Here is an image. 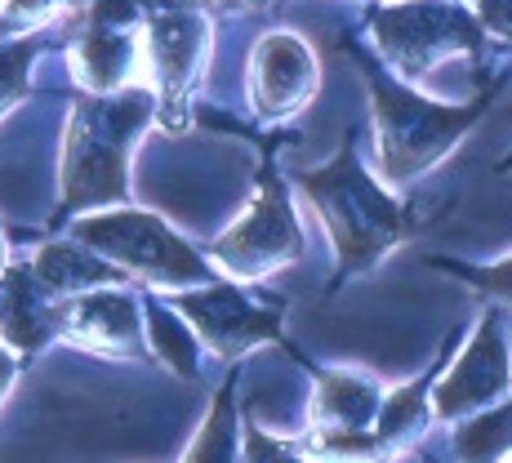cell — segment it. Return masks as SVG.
Here are the masks:
<instances>
[{
    "label": "cell",
    "mask_w": 512,
    "mask_h": 463,
    "mask_svg": "<svg viewBox=\"0 0 512 463\" xmlns=\"http://www.w3.org/2000/svg\"><path fill=\"white\" fill-rule=\"evenodd\" d=\"M67 321H72V334L112 348V343H125L134 334V303L121 299V294H98V299L72 303Z\"/></svg>",
    "instance_id": "13"
},
{
    "label": "cell",
    "mask_w": 512,
    "mask_h": 463,
    "mask_svg": "<svg viewBox=\"0 0 512 463\" xmlns=\"http://www.w3.org/2000/svg\"><path fill=\"white\" fill-rule=\"evenodd\" d=\"M130 63H134L130 36L107 32L103 23H94V32L76 49V72H81V81L90 85V90H116V85L130 76Z\"/></svg>",
    "instance_id": "11"
},
{
    "label": "cell",
    "mask_w": 512,
    "mask_h": 463,
    "mask_svg": "<svg viewBox=\"0 0 512 463\" xmlns=\"http://www.w3.org/2000/svg\"><path fill=\"white\" fill-rule=\"evenodd\" d=\"M147 116V103H85L72 121L67 139V170L63 187L72 205L116 201L125 192V139Z\"/></svg>",
    "instance_id": "3"
},
{
    "label": "cell",
    "mask_w": 512,
    "mask_h": 463,
    "mask_svg": "<svg viewBox=\"0 0 512 463\" xmlns=\"http://www.w3.org/2000/svg\"><path fill=\"white\" fill-rule=\"evenodd\" d=\"M472 285H481L486 294H495V299L512 303V259L499 263V268H486V272H464Z\"/></svg>",
    "instance_id": "21"
},
{
    "label": "cell",
    "mask_w": 512,
    "mask_h": 463,
    "mask_svg": "<svg viewBox=\"0 0 512 463\" xmlns=\"http://www.w3.org/2000/svg\"><path fill=\"white\" fill-rule=\"evenodd\" d=\"M512 446V406L495 410V415L472 419L464 432H459V455L464 459H481V455H499V450Z\"/></svg>",
    "instance_id": "16"
},
{
    "label": "cell",
    "mask_w": 512,
    "mask_h": 463,
    "mask_svg": "<svg viewBox=\"0 0 512 463\" xmlns=\"http://www.w3.org/2000/svg\"><path fill=\"white\" fill-rule=\"evenodd\" d=\"M312 90V54L294 36H272L254 58V98L263 112H290Z\"/></svg>",
    "instance_id": "9"
},
{
    "label": "cell",
    "mask_w": 512,
    "mask_h": 463,
    "mask_svg": "<svg viewBox=\"0 0 512 463\" xmlns=\"http://www.w3.org/2000/svg\"><path fill=\"white\" fill-rule=\"evenodd\" d=\"M201 23L187 14H170V18H152V58H156V72H161V81L170 85V90H179V85L192 76L196 58H201Z\"/></svg>",
    "instance_id": "10"
},
{
    "label": "cell",
    "mask_w": 512,
    "mask_h": 463,
    "mask_svg": "<svg viewBox=\"0 0 512 463\" xmlns=\"http://www.w3.org/2000/svg\"><path fill=\"white\" fill-rule=\"evenodd\" d=\"M0 254H5V250H0Z\"/></svg>",
    "instance_id": "23"
},
{
    "label": "cell",
    "mask_w": 512,
    "mask_h": 463,
    "mask_svg": "<svg viewBox=\"0 0 512 463\" xmlns=\"http://www.w3.org/2000/svg\"><path fill=\"white\" fill-rule=\"evenodd\" d=\"M241 5H245V0H241Z\"/></svg>",
    "instance_id": "24"
},
{
    "label": "cell",
    "mask_w": 512,
    "mask_h": 463,
    "mask_svg": "<svg viewBox=\"0 0 512 463\" xmlns=\"http://www.w3.org/2000/svg\"><path fill=\"white\" fill-rule=\"evenodd\" d=\"M152 330H156V339H161V352L170 348V361H174V366H179V370H192V343H187L183 334L174 330V321L165 317V312H156V317H152Z\"/></svg>",
    "instance_id": "20"
},
{
    "label": "cell",
    "mask_w": 512,
    "mask_h": 463,
    "mask_svg": "<svg viewBox=\"0 0 512 463\" xmlns=\"http://www.w3.org/2000/svg\"><path fill=\"white\" fill-rule=\"evenodd\" d=\"M0 308H5V334H9L14 348H36V343L49 334V321H58V317H45L41 303H36V294H32V281L18 277V272L5 281V299H0Z\"/></svg>",
    "instance_id": "14"
},
{
    "label": "cell",
    "mask_w": 512,
    "mask_h": 463,
    "mask_svg": "<svg viewBox=\"0 0 512 463\" xmlns=\"http://www.w3.org/2000/svg\"><path fill=\"white\" fill-rule=\"evenodd\" d=\"M481 23L499 36H512V0H481Z\"/></svg>",
    "instance_id": "22"
},
{
    "label": "cell",
    "mask_w": 512,
    "mask_h": 463,
    "mask_svg": "<svg viewBox=\"0 0 512 463\" xmlns=\"http://www.w3.org/2000/svg\"><path fill=\"white\" fill-rule=\"evenodd\" d=\"M370 72V90H374V116H379V152H383V174L392 183L415 179L419 170H428L459 134L468 130L472 121L481 116V107L490 103V90L468 107H441L428 103V98L401 90L392 85L383 72Z\"/></svg>",
    "instance_id": "2"
},
{
    "label": "cell",
    "mask_w": 512,
    "mask_h": 463,
    "mask_svg": "<svg viewBox=\"0 0 512 463\" xmlns=\"http://www.w3.org/2000/svg\"><path fill=\"white\" fill-rule=\"evenodd\" d=\"M299 183L312 192L321 219L330 223L334 245H339V268L357 272L370 259H379L392 241L401 236V210L388 192L357 165L352 147H343L326 170L299 174Z\"/></svg>",
    "instance_id": "1"
},
{
    "label": "cell",
    "mask_w": 512,
    "mask_h": 463,
    "mask_svg": "<svg viewBox=\"0 0 512 463\" xmlns=\"http://www.w3.org/2000/svg\"><path fill=\"white\" fill-rule=\"evenodd\" d=\"M27 63H32V45H14V49H0V107L14 98V90L23 85Z\"/></svg>",
    "instance_id": "19"
},
{
    "label": "cell",
    "mask_w": 512,
    "mask_h": 463,
    "mask_svg": "<svg viewBox=\"0 0 512 463\" xmlns=\"http://www.w3.org/2000/svg\"><path fill=\"white\" fill-rule=\"evenodd\" d=\"M321 419L334 423L343 432H361L379 410V392L366 379H352V374H330L321 383V401H317Z\"/></svg>",
    "instance_id": "12"
},
{
    "label": "cell",
    "mask_w": 512,
    "mask_h": 463,
    "mask_svg": "<svg viewBox=\"0 0 512 463\" xmlns=\"http://www.w3.org/2000/svg\"><path fill=\"white\" fill-rule=\"evenodd\" d=\"M81 241L94 250L121 259L125 268H139L143 277L170 281V285H192L205 281V268L192 250L174 236L165 223L147 219V214H107V219L81 223Z\"/></svg>",
    "instance_id": "5"
},
{
    "label": "cell",
    "mask_w": 512,
    "mask_h": 463,
    "mask_svg": "<svg viewBox=\"0 0 512 463\" xmlns=\"http://www.w3.org/2000/svg\"><path fill=\"white\" fill-rule=\"evenodd\" d=\"M36 272H41L45 285H58V290H67V285H98V281H112L116 277L112 268H103V263H94V259H85V254L67 250V245H49V250H41Z\"/></svg>",
    "instance_id": "15"
},
{
    "label": "cell",
    "mask_w": 512,
    "mask_h": 463,
    "mask_svg": "<svg viewBox=\"0 0 512 463\" xmlns=\"http://www.w3.org/2000/svg\"><path fill=\"white\" fill-rule=\"evenodd\" d=\"M179 308L196 321V330L214 343L219 352H236V348H250L259 343L263 334L277 330V312H259L241 299L236 290H205L183 299Z\"/></svg>",
    "instance_id": "8"
},
{
    "label": "cell",
    "mask_w": 512,
    "mask_h": 463,
    "mask_svg": "<svg viewBox=\"0 0 512 463\" xmlns=\"http://www.w3.org/2000/svg\"><path fill=\"white\" fill-rule=\"evenodd\" d=\"M374 36H379L383 54L392 67L406 76H419L437 63L441 54L455 49H481V23H472L459 5H441V0H415V5L379 9L374 14Z\"/></svg>",
    "instance_id": "4"
},
{
    "label": "cell",
    "mask_w": 512,
    "mask_h": 463,
    "mask_svg": "<svg viewBox=\"0 0 512 463\" xmlns=\"http://www.w3.org/2000/svg\"><path fill=\"white\" fill-rule=\"evenodd\" d=\"M508 383V357H504V339H499V321L490 317L472 339L468 357L455 366L446 383L437 392V410L441 415H468L481 401H490L499 388Z\"/></svg>",
    "instance_id": "7"
},
{
    "label": "cell",
    "mask_w": 512,
    "mask_h": 463,
    "mask_svg": "<svg viewBox=\"0 0 512 463\" xmlns=\"http://www.w3.org/2000/svg\"><path fill=\"white\" fill-rule=\"evenodd\" d=\"M290 254H299V228H294L290 205L277 187L263 192L250 219L232 228L228 241L219 245V259L223 268H232V277H259L263 268H277Z\"/></svg>",
    "instance_id": "6"
},
{
    "label": "cell",
    "mask_w": 512,
    "mask_h": 463,
    "mask_svg": "<svg viewBox=\"0 0 512 463\" xmlns=\"http://www.w3.org/2000/svg\"><path fill=\"white\" fill-rule=\"evenodd\" d=\"M236 450V441H232V415H228V392H219V406H214V419H210V428L196 437V446H192V455L196 459H223V455H232Z\"/></svg>",
    "instance_id": "18"
},
{
    "label": "cell",
    "mask_w": 512,
    "mask_h": 463,
    "mask_svg": "<svg viewBox=\"0 0 512 463\" xmlns=\"http://www.w3.org/2000/svg\"><path fill=\"white\" fill-rule=\"evenodd\" d=\"M423 415V383H415V388H406V392H397V397L383 406V415H379V441H392V437H401V432H410L419 423Z\"/></svg>",
    "instance_id": "17"
}]
</instances>
